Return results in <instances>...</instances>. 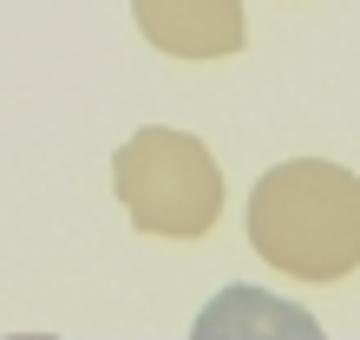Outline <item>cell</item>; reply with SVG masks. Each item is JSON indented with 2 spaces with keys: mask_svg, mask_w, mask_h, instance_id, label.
Listing matches in <instances>:
<instances>
[{
  "mask_svg": "<svg viewBox=\"0 0 360 340\" xmlns=\"http://www.w3.org/2000/svg\"><path fill=\"white\" fill-rule=\"evenodd\" d=\"M249 249L295 282L360 268V177L328 157H288L249 190Z\"/></svg>",
  "mask_w": 360,
  "mask_h": 340,
  "instance_id": "1",
  "label": "cell"
},
{
  "mask_svg": "<svg viewBox=\"0 0 360 340\" xmlns=\"http://www.w3.org/2000/svg\"><path fill=\"white\" fill-rule=\"evenodd\" d=\"M112 190L144 236L197 242L223 216V170L203 138L171 131V124H144L112 151Z\"/></svg>",
  "mask_w": 360,
  "mask_h": 340,
  "instance_id": "2",
  "label": "cell"
},
{
  "mask_svg": "<svg viewBox=\"0 0 360 340\" xmlns=\"http://www.w3.org/2000/svg\"><path fill=\"white\" fill-rule=\"evenodd\" d=\"M138 33L171 59H229L243 53V0H131Z\"/></svg>",
  "mask_w": 360,
  "mask_h": 340,
  "instance_id": "3",
  "label": "cell"
},
{
  "mask_svg": "<svg viewBox=\"0 0 360 340\" xmlns=\"http://www.w3.org/2000/svg\"><path fill=\"white\" fill-rule=\"evenodd\" d=\"M236 327H282V334H308V340L321 334V327H314V314L275 301V294H256V288H229L217 308L197 314V334H236Z\"/></svg>",
  "mask_w": 360,
  "mask_h": 340,
  "instance_id": "4",
  "label": "cell"
}]
</instances>
